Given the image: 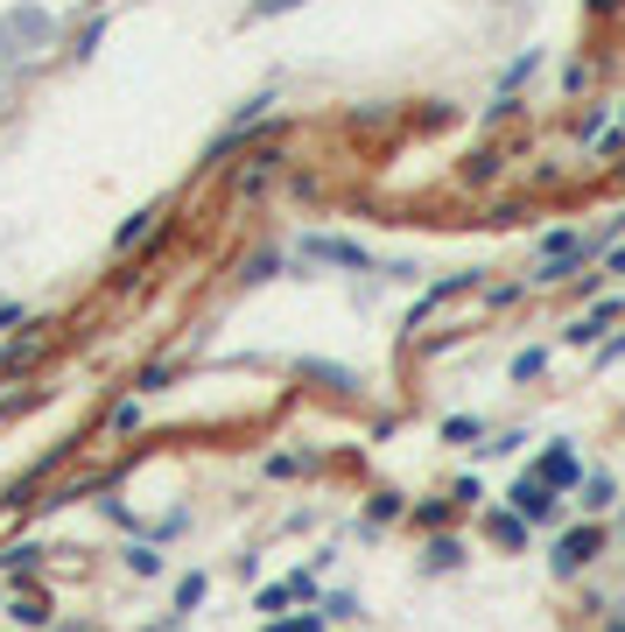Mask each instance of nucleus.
<instances>
[{
    "mask_svg": "<svg viewBox=\"0 0 625 632\" xmlns=\"http://www.w3.org/2000/svg\"><path fill=\"white\" fill-rule=\"evenodd\" d=\"M513 506H520V514H527V520H541V514H548V506H556V500H548V485H541V478H520Z\"/></svg>",
    "mask_w": 625,
    "mask_h": 632,
    "instance_id": "f257e3e1",
    "label": "nucleus"
},
{
    "mask_svg": "<svg viewBox=\"0 0 625 632\" xmlns=\"http://www.w3.org/2000/svg\"><path fill=\"white\" fill-rule=\"evenodd\" d=\"M590 555H598V527H584V534H570V541H562V569L590 563Z\"/></svg>",
    "mask_w": 625,
    "mask_h": 632,
    "instance_id": "f03ea898",
    "label": "nucleus"
},
{
    "mask_svg": "<svg viewBox=\"0 0 625 632\" xmlns=\"http://www.w3.org/2000/svg\"><path fill=\"white\" fill-rule=\"evenodd\" d=\"M541 478H556V485H570V478H576V457H570V450H556V457L541 464Z\"/></svg>",
    "mask_w": 625,
    "mask_h": 632,
    "instance_id": "7ed1b4c3",
    "label": "nucleus"
},
{
    "mask_svg": "<svg viewBox=\"0 0 625 632\" xmlns=\"http://www.w3.org/2000/svg\"><path fill=\"white\" fill-rule=\"evenodd\" d=\"M618 275H625V253H618Z\"/></svg>",
    "mask_w": 625,
    "mask_h": 632,
    "instance_id": "20e7f679",
    "label": "nucleus"
}]
</instances>
